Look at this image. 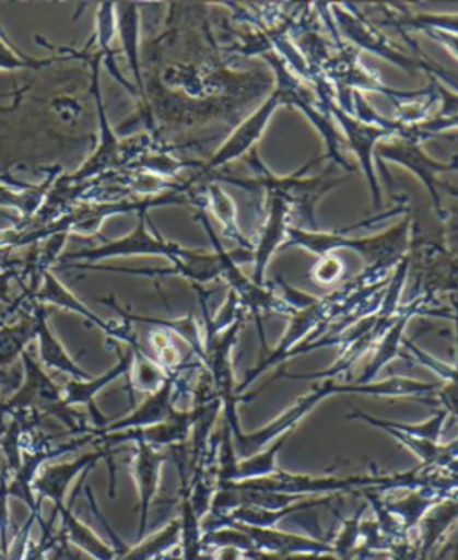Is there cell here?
<instances>
[{
    "mask_svg": "<svg viewBox=\"0 0 458 560\" xmlns=\"http://www.w3.org/2000/svg\"><path fill=\"white\" fill-rule=\"evenodd\" d=\"M139 167L142 168L143 173L154 174V176L165 177L176 176V174L185 167H202L201 162H181L176 158H171L168 154H145L140 158Z\"/></svg>",
    "mask_w": 458,
    "mask_h": 560,
    "instance_id": "74e56055",
    "label": "cell"
},
{
    "mask_svg": "<svg viewBox=\"0 0 458 560\" xmlns=\"http://www.w3.org/2000/svg\"><path fill=\"white\" fill-rule=\"evenodd\" d=\"M446 469H448L449 472H454V475H458V457L455 458L454 463L449 464Z\"/></svg>",
    "mask_w": 458,
    "mask_h": 560,
    "instance_id": "f907efd6",
    "label": "cell"
},
{
    "mask_svg": "<svg viewBox=\"0 0 458 560\" xmlns=\"http://www.w3.org/2000/svg\"><path fill=\"white\" fill-rule=\"evenodd\" d=\"M458 523V491L449 492L441 502L435 503L426 516L421 520L418 536L419 560H432L437 546L446 539L449 530Z\"/></svg>",
    "mask_w": 458,
    "mask_h": 560,
    "instance_id": "44dd1931",
    "label": "cell"
},
{
    "mask_svg": "<svg viewBox=\"0 0 458 560\" xmlns=\"http://www.w3.org/2000/svg\"><path fill=\"white\" fill-rule=\"evenodd\" d=\"M365 505L360 506L355 512V516L348 517L342 522L336 541L330 542L333 548V556L339 560H355L356 550L360 542V525H362V514H364Z\"/></svg>",
    "mask_w": 458,
    "mask_h": 560,
    "instance_id": "d590c367",
    "label": "cell"
},
{
    "mask_svg": "<svg viewBox=\"0 0 458 560\" xmlns=\"http://www.w3.org/2000/svg\"><path fill=\"white\" fill-rule=\"evenodd\" d=\"M25 301H31V305H33V303H38V305L44 306L55 305L58 306V308L72 312V314H78L80 317H83V319L92 323V325L103 329L104 334L114 337L115 340H124V342H128V345L137 340L129 325L115 326L111 325V323H106V320L101 319L99 315H95L89 306L81 303V301L75 298V294H72V292H70V290L50 271L45 272L38 289Z\"/></svg>",
    "mask_w": 458,
    "mask_h": 560,
    "instance_id": "2e32d148",
    "label": "cell"
},
{
    "mask_svg": "<svg viewBox=\"0 0 458 560\" xmlns=\"http://www.w3.org/2000/svg\"><path fill=\"white\" fill-rule=\"evenodd\" d=\"M286 435H281L274 443L263 447L261 452L255 453L251 457L238 458L237 466L233 467L230 477L224 483L247 482V480H260V478L272 477L280 471L277 460L281 447L285 446ZM219 483V486H224Z\"/></svg>",
    "mask_w": 458,
    "mask_h": 560,
    "instance_id": "f546056e",
    "label": "cell"
},
{
    "mask_svg": "<svg viewBox=\"0 0 458 560\" xmlns=\"http://www.w3.org/2000/svg\"><path fill=\"white\" fill-rule=\"evenodd\" d=\"M419 312V303H412L407 308H399L396 319L390 323L389 328L385 329L384 335L376 342L375 354L371 357L369 364L365 365L364 373L360 374L359 380L353 384H371L375 382L376 374L389 365L392 360L403 357L401 346H403L404 329L409 326L410 319Z\"/></svg>",
    "mask_w": 458,
    "mask_h": 560,
    "instance_id": "603a6c76",
    "label": "cell"
},
{
    "mask_svg": "<svg viewBox=\"0 0 458 560\" xmlns=\"http://www.w3.org/2000/svg\"><path fill=\"white\" fill-rule=\"evenodd\" d=\"M403 346L409 351L410 359H414L418 364L434 371L446 384L457 385L458 387V365L446 364L443 360L435 359L434 354L426 353L424 349L418 348L412 340H403Z\"/></svg>",
    "mask_w": 458,
    "mask_h": 560,
    "instance_id": "f35d334b",
    "label": "cell"
},
{
    "mask_svg": "<svg viewBox=\"0 0 458 560\" xmlns=\"http://www.w3.org/2000/svg\"><path fill=\"white\" fill-rule=\"evenodd\" d=\"M247 551L238 550L233 546H224V548H215L210 553V560H246Z\"/></svg>",
    "mask_w": 458,
    "mask_h": 560,
    "instance_id": "681fc988",
    "label": "cell"
},
{
    "mask_svg": "<svg viewBox=\"0 0 458 560\" xmlns=\"http://www.w3.org/2000/svg\"><path fill=\"white\" fill-rule=\"evenodd\" d=\"M449 129H458V112L451 115V117H428V120L419 124V126L412 128V131H414L421 140H424V138L438 137L441 133H446Z\"/></svg>",
    "mask_w": 458,
    "mask_h": 560,
    "instance_id": "7bdbcfd3",
    "label": "cell"
},
{
    "mask_svg": "<svg viewBox=\"0 0 458 560\" xmlns=\"http://www.w3.org/2000/svg\"><path fill=\"white\" fill-rule=\"evenodd\" d=\"M342 275H344V261L336 255L322 256L312 269V278L320 285L337 283Z\"/></svg>",
    "mask_w": 458,
    "mask_h": 560,
    "instance_id": "b9f144b4",
    "label": "cell"
},
{
    "mask_svg": "<svg viewBox=\"0 0 458 560\" xmlns=\"http://www.w3.org/2000/svg\"><path fill=\"white\" fill-rule=\"evenodd\" d=\"M375 154L381 160H387V162L398 163V165L414 174L428 190L438 219H443V221L446 219V212H444L443 202H441V196H438L441 182H438L437 176L438 174L458 171V156L449 160V162L434 160V158L426 154L423 145H421V138L415 137L414 133L409 135V137L385 138L376 145Z\"/></svg>",
    "mask_w": 458,
    "mask_h": 560,
    "instance_id": "52a82bcc",
    "label": "cell"
},
{
    "mask_svg": "<svg viewBox=\"0 0 458 560\" xmlns=\"http://www.w3.org/2000/svg\"><path fill=\"white\" fill-rule=\"evenodd\" d=\"M390 560H419V546L412 537H404L401 541H396L390 546Z\"/></svg>",
    "mask_w": 458,
    "mask_h": 560,
    "instance_id": "ee69618b",
    "label": "cell"
},
{
    "mask_svg": "<svg viewBox=\"0 0 458 560\" xmlns=\"http://www.w3.org/2000/svg\"><path fill=\"white\" fill-rule=\"evenodd\" d=\"M333 394H339V384L336 380H322L319 385L314 387L310 394H306L303 398L297 399L296 404L291 408H286L280 418L274 419L271 423L255 430V432H242L237 438H233L235 450H237L238 458L251 457L255 453L261 452L263 447L274 443L281 435L291 433L308 413L326 398H330Z\"/></svg>",
    "mask_w": 458,
    "mask_h": 560,
    "instance_id": "9c48e42d",
    "label": "cell"
},
{
    "mask_svg": "<svg viewBox=\"0 0 458 560\" xmlns=\"http://www.w3.org/2000/svg\"><path fill=\"white\" fill-rule=\"evenodd\" d=\"M289 247H301L319 258L333 255L339 249H351L359 253L367 264V271L362 276L371 283H378L381 275L395 269L399 261L409 255L410 217L399 222L398 226L369 238H351L344 232L303 230L292 224L286 230V241L281 249H289Z\"/></svg>",
    "mask_w": 458,
    "mask_h": 560,
    "instance_id": "6da1fadb",
    "label": "cell"
},
{
    "mask_svg": "<svg viewBox=\"0 0 458 560\" xmlns=\"http://www.w3.org/2000/svg\"><path fill=\"white\" fill-rule=\"evenodd\" d=\"M246 320V314L238 317L230 328L219 334H204V354H202V368L212 380L213 388L218 393L224 413V423L232 428L233 438L240 435L244 430L238 419L237 407L240 401H251L253 398H242L237 394L235 384V371H233V348L238 342L242 326Z\"/></svg>",
    "mask_w": 458,
    "mask_h": 560,
    "instance_id": "277c9868",
    "label": "cell"
},
{
    "mask_svg": "<svg viewBox=\"0 0 458 560\" xmlns=\"http://www.w3.org/2000/svg\"><path fill=\"white\" fill-rule=\"evenodd\" d=\"M446 494L432 491V489H412L407 492V497L398 498V500H389L384 498L385 506L392 516L398 517L399 523L403 525L407 534H412L418 528L419 523L426 516V512L441 502Z\"/></svg>",
    "mask_w": 458,
    "mask_h": 560,
    "instance_id": "83f0119b",
    "label": "cell"
},
{
    "mask_svg": "<svg viewBox=\"0 0 458 560\" xmlns=\"http://www.w3.org/2000/svg\"><path fill=\"white\" fill-rule=\"evenodd\" d=\"M0 560H4V556H2V550H0Z\"/></svg>",
    "mask_w": 458,
    "mask_h": 560,
    "instance_id": "816d5d0a",
    "label": "cell"
},
{
    "mask_svg": "<svg viewBox=\"0 0 458 560\" xmlns=\"http://www.w3.org/2000/svg\"><path fill=\"white\" fill-rule=\"evenodd\" d=\"M19 278H21L19 267H11L8 271L0 272V303L15 305V301L11 298V285H13V280H19Z\"/></svg>",
    "mask_w": 458,
    "mask_h": 560,
    "instance_id": "7dc6e473",
    "label": "cell"
},
{
    "mask_svg": "<svg viewBox=\"0 0 458 560\" xmlns=\"http://www.w3.org/2000/svg\"><path fill=\"white\" fill-rule=\"evenodd\" d=\"M117 36V13H115L114 2H104L97 8L95 13V42H97V52L103 58L109 74L114 75L129 94L137 95L139 92L128 79L120 74L119 65H117V52L114 49V39Z\"/></svg>",
    "mask_w": 458,
    "mask_h": 560,
    "instance_id": "484cf974",
    "label": "cell"
},
{
    "mask_svg": "<svg viewBox=\"0 0 458 560\" xmlns=\"http://www.w3.org/2000/svg\"><path fill=\"white\" fill-rule=\"evenodd\" d=\"M179 539H181V522L173 520L167 526H163L158 534L137 542L133 548L124 551L122 556L115 560H158L167 551L179 546Z\"/></svg>",
    "mask_w": 458,
    "mask_h": 560,
    "instance_id": "d6a6232c",
    "label": "cell"
},
{
    "mask_svg": "<svg viewBox=\"0 0 458 560\" xmlns=\"http://www.w3.org/2000/svg\"><path fill=\"white\" fill-rule=\"evenodd\" d=\"M224 520V517H222ZM233 523V522H232ZM238 525V523H235ZM247 536L251 537L253 545L257 550L277 556H297V553H310V556H322L333 553L330 541H322L310 536H300L291 532L278 530V528H257V526L238 525Z\"/></svg>",
    "mask_w": 458,
    "mask_h": 560,
    "instance_id": "ffe728a7",
    "label": "cell"
},
{
    "mask_svg": "<svg viewBox=\"0 0 458 560\" xmlns=\"http://www.w3.org/2000/svg\"><path fill=\"white\" fill-rule=\"evenodd\" d=\"M90 59L92 67V97H94L95 114H97V122H99V143L94 154L89 158V162L84 163L80 171H75L72 176L67 177L70 183L89 182L90 177L115 167L124 156H128V148L119 142V138L115 137V131L109 126L108 117H106V106H104L103 90H101V58L99 52L92 56H84Z\"/></svg>",
    "mask_w": 458,
    "mask_h": 560,
    "instance_id": "8fae6325",
    "label": "cell"
},
{
    "mask_svg": "<svg viewBox=\"0 0 458 560\" xmlns=\"http://www.w3.org/2000/svg\"><path fill=\"white\" fill-rule=\"evenodd\" d=\"M31 312L36 317V340H38V348H40V364L47 369H55L60 373L69 374L72 380H90L86 371L81 365H78L69 351L61 345L60 339L52 334L49 326V317H47V308L38 303L31 305Z\"/></svg>",
    "mask_w": 458,
    "mask_h": 560,
    "instance_id": "7402d4cb",
    "label": "cell"
},
{
    "mask_svg": "<svg viewBox=\"0 0 458 560\" xmlns=\"http://www.w3.org/2000/svg\"><path fill=\"white\" fill-rule=\"evenodd\" d=\"M337 301H339V292H333V294L328 295V298H319L317 303L308 306V308L294 312V314L289 317L291 323L286 326V331L283 334V337H281L277 348L271 349L269 353H261L258 364L255 365L251 371H247L246 378L238 385L237 394L244 393L260 374L266 373L269 369L289 359L292 351H294L297 346L305 342L308 334L316 331L319 326L328 325L331 319H336Z\"/></svg>",
    "mask_w": 458,
    "mask_h": 560,
    "instance_id": "ba28073f",
    "label": "cell"
},
{
    "mask_svg": "<svg viewBox=\"0 0 458 560\" xmlns=\"http://www.w3.org/2000/svg\"><path fill=\"white\" fill-rule=\"evenodd\" d=\"M204 201L208 202V207L212 210L213 215L218 217L219 221L222 222L224 235L237 242L238 246L247 247L246 238L240 235V230L237 226V208H235V202H233L230 194L226 190H222L219 185H210V187H207Z\"/></svg>",
    "mask_w": 458,
    "mask_h": 560,
    "instance_id": "e575fe53",
    "label": "cell"
},
{
    "mask_svg": "<svg viewBox=\"0 0 458 560\" xmlns=\"http://www.w3.org/2000/svg\"><path fill=\"white\" fill-rule=\"evenodd\" d=\"M176 385H178V371L168 374V378L163 382L162 387L154 393L149 394L145 401L134 408L133 412L128 413L126 418L117 419L114 423L106 424L99 432L92 433L103 435V433L124 432V430H133V428L153 427V424L163 423L173 416L174 396H176Z\"/></svg>",
    "mask_w": 458,
    "mask_h": 560,
    "instance_id": "ac0fdd59",
    "label": "cell"
},
{
    "mask_svg": "<svg viewBox=\"0 0 458 560\" xmlns=\"http://www.w3.org/2000/svg\"><path fill=\"white\" fill-rule=\"evenodd\" d=\"M129 349L133 353V365H131V371L128 374L131 387L149 394L158 390L171 373H167L156 360L143 353L137 340L129 345Z\"/></svg>",
    "mask_w": 458,
    "mask_h": 560,
    "instance_id": "836d02e7",
    "label": "cell"
},
{
    "mask_svg": "<svg viewBox=\"0 0 458 560\" xmlns=\"http://www.w3.org/2000/svg\"><path fill=\"white\" fill-rule=\"evenodd\" d=\"M103 458L108 460L109 472H111L109 498H115L114 460L109 458L108 450L101 447L99 452L86 453V455H81L72 463L50 464V466L42 467V471L38 472V477L33 483V491H35L38 505H40L42 500H50L55 505L52 517L58 516V512L64 506V498H67L72 480L81 472L90 471Z\"/></svg>",
    "mask_w": 458,
    "mask_h": 560,
    "instance_id": "4fadbf2b",
    "label": "cell"
},
{
    "mask_svg": "<svg viewBox=\"0 0 458 560\" xmlns=\"http://www.w3.org/2000/svg\"><path fill=\"white\" fill-rule=\"evenodd\" d=\"M424 35L435 39L438 44L446 47V49L458 59V36L448 35V33H441V31H423Z\"/></svg>",
    "mask_w": 458,
    "mask_h": 560,
    "instance_id": "c3c4849f",
    "label": "cell"
},
{
    "mask_svg": "<svg viewBox=\"0 0 458 560\" xmlns=\"http://www.w3.org/2000/svg\"><path fill=\"white\" fill-rule=\"evenodd\" d=\"M280 104V94L274 90L271 97L267 98L266 103L261 104L260 108H258L255 114L249 115V117H247L244 122H240V126L226 138V142L222 143L221 148L215 151V154H213L208 162L202 163L199 176H207V174L224 167L227 163L235 162L238 158L253 153L255 145L260 142V138L266 133L267 126L271 122L272 115H274Z\"/></svg>",
    "mask_w": 458,
    "mask_h": 560,
    "instance_id": "5bb4252c",
    "label": "cell"
},
{
    "mask_svg": "<svg viewBox=\"0 0 458 560\" xmlns=\"http://www.w3.org/2000/svg\"><path fill=\"white\" fill-rule=\"evenodd\" d=\"M58 516L61 517V528L63 536L67 537V541L70 545H74L75 548H80L86 556L92 557L95 560H115L119 557L117 550H114L111 546L101 541V537L95 534L90 526L84 525L75 517L74 512L70 511L69 506L64 505Z\"/></svg>",
    "mask_w": 458,
    "mask_h": 560,
    "instance_id": "f1b7e54d",
    "label": "cell"
},
{
    "mask_svg": "<svg viewBox=\"0 0 458 560\" xmlns=\"http://www.w3.org/2000/svg\"><path fill=\"white\" fill-rule=\"evenodd\" d=\"M10 471L4 466L0 472V550L4 560L10 553Z\"/></svg>",
    "mask_w": 458,
    "mask_h": 560,
    "instance_id": "60d3db41",
    "label": "cell"
},
{
    "mask_svg": "<svg viewBox=\"0 0 458 560\" xmlns=\"http://www.w3.org/2000/svg\"><path fill=\"white\" fill-rule=\"evenodd\" d=\"M204 405L207 404L193 405L192 410H178L176 408L167 421L153 424V427L103 433V435H95L94 439H99L101 444L104 446L103 450H108V447L115 446V444L129 443V441H133L134 444H148V446L156 447V450H160V447L181 446L187 441L188 435L192 433L198 419L201 418Z\"/></svg>",
    "mask_w": 458,
    "mask_h": 560,
    "instance_id": "7c38bea8",
    "label": "cell"
},
{
    "mask_svg": "<svg viewBox=\"0 0 458 560\" xmlns=\"http://www.w3.org/2000/svg\"><path fill=\"white\" fill-rule=\"evenodd\" d=\"M22 365H24L22 385L13 396L0 404V413L13 416V413L30 412L38 418L52 416L69 428L70 432L89 433V428L83 423V416L64 405L63 388L55 384V380L50 378L40 362L33 359L30 351L22 354Z\"/></svg>",
    "mask_w": 458,
    "mask_h": 560,
    "instance_id": "7a4b0ae2",
    "label": "cell"
},
{
    "mask_svg": "<svg viewBox=\"0 0 458 560\" xmlns=\"http://www.w3.org/2000/svg\"><path fill=\"white\" fill-rule=\"evenodd\" d=\"M131 365H133L131 349H129L128 353H122L119 349V362L109 371H106V373L101 374L97 378L70 380L69 384L64 385V405L70 408L75 407V405H84V407L89 408L90 416L94 419V432H99L108 423L103 418V413L99 412V408L95 407V396L104 387L114 384L115 380L120 378V376H128Z\"/></svg>",
    "mask_w": 458,
    "mask_h": 560,
    "instance_id": "d6986e66",
    "label": "cell"
},
{
    "mask_svg": "<svg viewBox=\"0 0 458 560\" xmlns=\"http://www.w3.org/2000/svg\"><path fill=\"white\" fill-rule=\"evenodd\" d=\"M448 416V410L441 408L432 418L426 419L424 423L407 424L399 423V421H389V419L376 418V416H371V413L356 408L355 412H351L348 416V419H359V421H364L367 424H385V427L395 428L398 432L407 433V435H412V438L424 439V441H430V443H441L444 424H446Z\"/></svg>",
    "mask_w": 458,
    "mask_h": 560,
    "instance_id": "1f68e13d",
    "label": "cell"
},
{
    "mask_svg": "<svg viewBox=\"0 0 458 560\" xmlns=\"http://www.w3.org/2000/svg\"><path fill=\"white\" fill-rule=\"evenodd\" d=\"M443 405V408L448 410V413L455 416L458 421V387L457 385L444 384L438 387L435 394V404Z\"/></svg>",
    "mask_w": 458,
    "mask_h": 560,
    "instance_id": "f6af8a7d",
    "label": "cell"
},
{
    "mask_svg": "<svg viewBox=\"0 0 458 560\" xmlns=\"http://www.w3.org/2000/svg\"><path fill=\"white\" fill-rule=\"evenodd\" d=\"M319 97L326 108H328V112H330V115H333V118L339 122L340 129H342V137H344V143H348L351 151L355 153L360 167L364 171L365 179L369 183L373 205H375V208H379V205H381V190H379L378 176H376L375 162L373 160H375L376 145L381 140H385V138H390V133H387L385 129L364 124L351 114H345L344 109L339 108L333 103V98L328 97L325 92H319Z\"/></svg>",
    "mask_w": 458,
    "mask_h": 560,
    "instance_id": "30bf717a",
    "label": "cell"
},
{
    "mask_svg": "<svg viewBox=\"0 0 458 560\" xmlns=\"http://www.w3.org/2000/svg\"><path fill=\"white\" fill-rule=\"evenodd\" d=\"M167 453L160 452L148 444H137L133 457V477L139 491V530L137 541H142L148 530L149 512L158 492L163 464L167 463Z\"/></svg>",
    "mask_w": 458,
    "mask_h": 560,
    "instance_id": "e0dca14e",
    "label": "cell"
},
{
    "mask_svg": "<svg viewBox=\"0 0 458 560\" xmlns=\"http://www.w3.org/2000/svg\"><path fill=\"white\" fill-rule=\"evenodd\" d=\"M291 213V205L283 197L267 194L266 221L261 226L257 246L253 249V281L257 285H266L267 266L285 244Z\"/></svg>",
    "mask_w": 458,
    "mask_h": 560,
    "instance_id": "9a60e30c",
    "label": "cell"
},
{
    "mask_svg": "<svg viewBox=\"0 0 458 560\" xmlns=\"http://www.w3.org/2000/svg\"><path fill=\"white\" fill-rule=\"evenodd\" d=\"M56 58H31L21 55L11 47L5 38L4 31L0 27V72H13V70H40L55 63Z\"/></svg>",
    "mask_w": 458,
    "mask_h": 560,
    "instance_id": "8d00e7d4",
    "label": "cell"
},
{
    "mask_svg": "<svg viewBox=\"0 0 458 560\" xmlns=\"http://www.w3.org/2000/svg\"><path fill=\"white\" fill-rule=\"evenodd\" d=\"M56 114L60 115L61 120L64 122H75L81 115V106L78 101L70 97L56 98L55 103Z\"/></svg>",
    "mask_w": 458,
    "mask_h": 560,
    "instance_id": "bcb514c9",
    "label": "cell"
},
{
    "mask_svg": "<svg viewBox=\"0 0 458 560\" xmlns=\"http://www.w3.org/2000/svg\"><path fill=\"white\" fill-rule=\"evenodd\" d=\"M101 301H103L104 305L111 306L115 312H119L120 317H122L126 323H139V325H149L154 326V328L165 329V331H173V334L181 337V339L190 346L193 354H196L199 360H202V354H204V335L201 334L198 320L193 319V314H188L187 317H181V319H156V317L129 314V312H126V310L117 305V301H115L114 298H111V300Z\"/></svg>",
    "mask_w": 458,
    "mask_h": 560,
    "instance_id": "4316f807",
    "label": "cell"
},
{
    "mask_svg": "<svg viewBox=\"0 0 458 560\" xmlns=\"http://www.w3.org/2000/svg\"><path fill=\"white\" fill-rule=\"evenodd\" d=\"M404 24L418 31H441L458 36V13H421L404 20Z\"/></svg>",
    "mask_w": 458,
    "mask_h": 560,
    "instance_id": "ab89813d",
    "label": "cell"
},
{
    "mask_svg": "<svg viewBox=\"0 0 458 560\" xmlns=\"http://www.w3.org/2000/svg\"><path fill=\"white\" fill-rule=\"evenodd\" d=\"M115 13H117V35H119L124 55L128 58L129 70L133 74L134 89L139 92V97L145 101L142 59H140V27H142L140 5L120 2L115 4Z\"/></svg>",
    "mask_w": 458,
    "mask_h": 560,
    "instance_id": "cb8c5ba5",
    "label": "cell"
},
{
    "mask_svg": "<svg viewBox=\"0 0 458 560\" xmlns=\"http://www.w3.org/2000/svg\"><path fill=\"white\" fill-rule=\"evenodd\" d=\"M187 253L185 247L174 242L165 241L160 235L149 232L148 210L139 213V222L133 232L129 235L117 238V241L104 242L101 246L81 249L61 256V266L67 264H89L94 261L108 260V258H120V256H165L171 264L181 258Z\"/></svg>",
    "mask_w": 458,
    "mask_h": 560,
    "instance_id": "8992f818",
    "label": "cell"
},
{
    "mask_svg": "<svg viewBox=\"0 0 458 560\" xmlns=\"http://www.w3.org/2000/svg\"><path fill=\"white\" fill-rule=\"evenodd\" d=\"M328 10L331 11L330 16L336 25H339L340 33L356 49L367 50L371 55L387 59L389 63L407 70L409 74H415L419 70H423L426 74L438 75L446 83L451 84L455 92H458L457 79L446 74V70L435 67L430 61H421V59L404 55L403 50H399L398 47L390 44L387 36L381 35L375 25H371L364 16L360 15L353 5L328 4Z\"/></svg>",
    "mask_w": 458,
    "mask_h": 560,
    "instance_id": "3957f363",
    "label": "cell"
},
{
    "mask_svg": "<svg viewBox=\"0 0 458 560\" xmlns=\"http://www.w3.org/2000/svg\"><path fill=\"white\" fill-rule=\"evenodd\" d=\"M33 340H36V317L33 312L13 325H0V369L10 368L16 359H22Z\"/></svg>",
    "mask_w": 458,
    "mask_h": 560,
    "instance_id": "4dcf8cb0",
    "label": "cell"
},
{
    "mask_svg": "<svg viewBox=\"0 0 458 560\" xmlns=\"http://www.w3.org/2000/svg\"><path fill=\"white\" fill-rule=\"evenodd\" d=\"M333 500H336L333 497L305 498V500H300L294 505L280 509V511L260 509V506H238L224 520L238 523V525L257 526V528H277L278 523L283 522L286 517L300 514V512L312 511L316 506L331 505Z\"/></svg>",
    "mask_w": 458,
    "mask_h": 560,
    "instance_id": "d4e9b609",
    "label": "cell"
},
{
    "mask_svg": "<svg viewBox=\"0 0 458 560\" xmlns=\"http://www.w3.org/2000/svg\"><path fill=\"white\" fill-rule=\"evenodd\" d=\"M263 56L272 65L274 74H277V92L280 94L281 104L296 106L306 117L310 118L320 137L325 138L328 156L333 158L340 167H344L348 173H353L355 168L348 165V162L340 154V148L344 145V137L333 126L328 108L322 109V101H320L319 95L312 94L310 90L301 83V79L294 75V72L286 67L285 61L278 56V52H263Z\"/></svg>",
    "mask_w": 458,
    "mask_h": 560,
    "instance_id": "5b68a950",
    "label": "cell"
}]
</instances>
